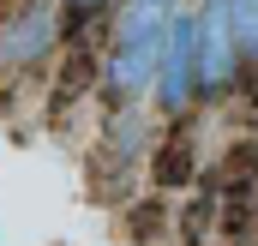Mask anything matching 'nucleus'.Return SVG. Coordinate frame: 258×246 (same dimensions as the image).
Here are the masks:
<instances>
[{
    "label": "nucleus",
    "instance_id": "nucleus-8",
    "mask_svg": "<svg viewBox=\"0 0 258 246\" xmlns=\"http://www.w3.org/2000/svg\"><path fill=\"white\" fill-rule=\"evenodd\" d=\"M252 180H258V144L240 138V144L228 150V162H222V186H228L234 198H252Z\"/></svg>",
    "mask_w": 258,
    "mask_h": 246
},
{
    "label": "nucleus",
    "instance_id": "nucleus-5",
    "mask_svg": "<svg viewBox=\"0 0 258 246\" xmlns=\"http://www.w3.org/2000/svg\"><path fill=\"white\" fill-rule=\"evenodd\" d=\"M174 0H120V12H114V42H168V30H174Z\"/></svg>",
    "mask_w": 258,
    "mask_h": 246
},
{
    "label": "nucleus",
    "instance_id": "nucleus-1",
    "mask_svg": "<svg viewBox=\"0 0 258 246\" xmlns=\"http://www.w3.org/2000/svg\"><path fill=\"white\" fill-rule=\"evenodd\" d=\"M198 90H204V66H198V18H174L168 48H162V66H156V102H162V114H186Z\"/></svg>",
    "mask_w": 258,
    "mask_h": 246
},
{
    "label": "nucleus",
    "instance_id": "nucleus-10",
    "mask_svg": "<svg viewBox=\"0 0 258 246\" xmlns=\"http://www.w3.org/2000/svg\"><path fill=\"white\" fill-rule=\"evenodd\" d=\"M228 12H234L240 54H246V60H258V0H228Z\"/></svg>",
    "mask_w": 258,
    "mask_h": 246
},
{
    "label": "nucleus",
    "instance_id": "nucleus-7",
    "mask_svg": "<svg viewBox=\"0 0 258 246\" xmlns=\"http://www.w3.org/2000/svg\"><path fill=\"white\" fill-rule=\"evenodd\" d=\"M192 168H198V150H192V138H186V132L162 138V150H156V162H150L156 186H162V192H180V186L192 180Z\"/></svg>",
    "mask_w": 258,
    "mask_h": 246
},
{
    "label": "nucleus",
    "instance_id": "nucleus-11",
    "mask_svg": "<svg viewBox=\"0 0 258 246\" xmlns=\"http://www.w3.org/2000/svg\"><path fill=\"white\" fill-rule=\"evenodd\" d=\"M156 222H162V204L156 198H144L138 210H132V234H138V246H156L150 234H156Z\"/></svg>",
    "mask_w": 258,
    "mask_h": 246
},
{
    "label": "nucleus",
    "instance_id": "nucleus-3",
    "mask_svg": "<svg viewBox=\"0 0 258 246\" xmlns=\"http://www.w3.org/2000/svg\"><path fill=\"white\" fill-rule=\"evenodd\" d=\"M168 48V42H162ZM162 48L156 42H114L108 60H102V90L114 108H126L144 84H156V66H162Z\"/></svg>",
    "mask_w": 258,
    "mask_h": 246
},
{
    "label": "nucleus",
    "instance_id": "nucleus-4",
    "mask_svg": "<svg viewBox=\"0 0 258 246\" xmlns=\"http://www.w3.org/2000/svg\"><path fill=\"white\" fill-rule=\"evenodd\" d=\"M48 42H54V24H48V12H42V0L36 6H24V12H0V66L12 72V66H30L48 54Z\"/></svg>",
    "mask_w": 258,
    "mask_h": 246
},
{
    "label": "nucleus",
    "instance_id": "nucleus-2",
    "mask_svg": "<svg viewBox=\"0 0 258 246\" xmlns=\"http://www.w3.org/2000/svg\"><path fill=\"white\" fill-rule=\"evenodd\" d=\"M240 36H234V12L228 0H204L198 12V66H204V96H222L240 72Z\"/></svg>",
    "mask_w": 258,
    "mask_h": 246
},
{
    "label": "nucleus",
    "instance_id": "nucleus-6",
    "mask_svg": "<svg viewBox=\"0 0 258 246\" xmlns=\"http://www.w3.org/2000/svg\"><path fill=\"white\" fill-rule=\"evenodd\" d=\"M96 78H102V54H96V42H90V36H66V60H60V72H54V114L72 108Z\"/></svg>",
    "mask_w": 258,
    "mask_h": 246
},
{
    "label": "nucleus",
    "instance_id": "nucleus-12",
    "mask_svg": "<svg viewBox=\"0 0 258 246\" xmlns=\"http://www.w3.org/2000/svg\"><path fill=\"white\" fill-rule=\"evenodd\" d=\"M108 6H114V0H66V18H72V30H66V36H78V24H84V18H96V12H108Z\"/></svg>",
    "mask_w": 258,
    "mask_h": 246
},
{
    "label": "nucleus",
    "instance_id": "nucleus-9",
    "mask_svg": "<svg viewBox=\"0 0 258 246\" xmlns=\"http://www.w3.org/2000/svg\"><path fill=\"white\" fill-rule=\"evenodd\" d=\"M210 228H216V198H210V192H198L192 204H186V216H180V240H186V246H204Z\"/></svg>",
    "mask_w": 258,
    "mask_h": 246
},
{
    "label": "nucleus",
    "instance_id": "nucleus-13",
    "mask_svg": "<svg viewBox=\"0 0 258 246\" xmlns=\"http://www.w3.org/2000/svg\"><path fill=\"white\" fill-rule=\"evenodd\" d=\"M228 246H258V240H228Z\"/></svg>",
    "mask_w": 258,
    "mask_h": 246
}]
</instances>
